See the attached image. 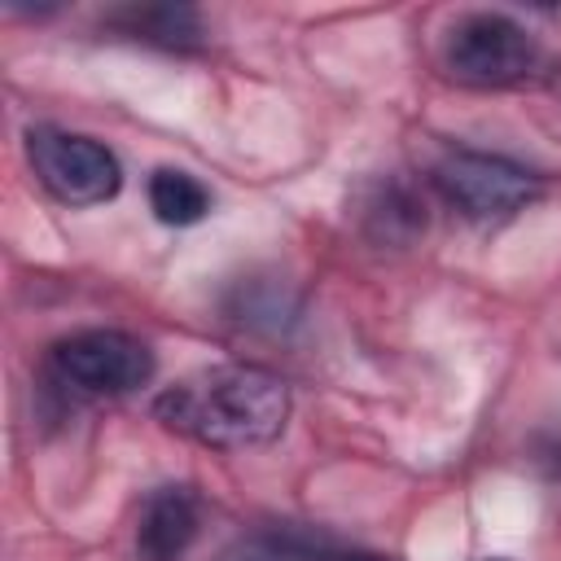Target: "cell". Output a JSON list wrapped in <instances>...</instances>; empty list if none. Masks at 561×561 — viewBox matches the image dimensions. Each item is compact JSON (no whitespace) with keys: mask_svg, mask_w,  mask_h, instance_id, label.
<instances>
[{"mask_svg":"<svg viewBox=\"0 0 561 561\" xmlns=\"http://www.w3.org/2000/svg\"><path fill=\"white\" fill-rule=\"evenodd\" d=\"M114 22L136 35V39H149V44H162V48H193L202 39V22L193 9H175V4H145V9H123L114 13Z\"/></svg>","mask_w":561,"mask_h":561,"instance_id":"cell-8","label":"cell"},{"mask_svg":"<svg viewBox=\"0 0 561 561\" xmlns=\"http://www.w3.org/2000/svg\"><path fill=\"white\" fill-rule=\"evenodd\" d=\"M228 561H294V557H289V552H280V548L267 539V543L245 548V552H237V557H228Z\"/></svg>","mask_w":561,"mask_h":561,"instance_id":"cell-10","label":"cell"},{"mask_svg":"<svg viewBox=\"0 0 561 561\" xmlns=\"http://www.w3.org/2000/svg\"><path fill=\"white\" fill-rule=\"evenodd\" d=\"M149 210H153L162 224H171V228H188V224L206 219L210 193H206V184L193 180L188 171L162 167V171L149 175Z\"/></svg>","mask_w":561,"mask_h":561,"instance_id":"cell-7","label":"cell"},{"mask_svg":"<svg viewBox=\"0 0 561 561\" xmlns=\"http://www.w3.org/2000/svg\"><path fill=\"white\" fill-rule=\"evenodd\" d=\"M447 70L469 88H513L539 70V44L504 13H469L447 35Z\"/></svg>","mask_w":561,"mask_h":561,"instance_id":"cell-3","label":"cell"},{"mask_svg":"<svg viewBox=\"0 0 561 561\" xmlns=\"http://www.w3.org/2000/svg\"><path fill=\"white\" fill-rule=\"evenodd\" d=\"M26 158L35 180L66 206H101L123 188V167L114 149L92 136L61 131V127H31Z\"/></svg>","mask_w":561,"mask_h":561,"instance_id":"cell-2","label":"cell"},{"mask_svg":"<svg viewBox=\"0 0 561 561\" xmlns=\"http://www.w3.org/2000/svg\"><path fill=\"white\" fill-rule=\"evenodd\" d=\"M53 364L88 394H127L153 377V351L123 329H79L53 346Z\"/></svg>","mask_w":561,"mask_h":561,"instance_id":"cell-5","label":"cell"},{"mask_svg":"<svg viewBox=\"0 0 561 561\" xmlns=\"http://www.w3.org/2000/svg\"><path fill=\"white\" fill-rule=\"evenodd\" d=\"M272 543L280 552H289L294 561H390L381 552H368V548H346V543H333L324 535H311V530H280L272 535Z\"/></svg>","mask_w":561,"mask_h":561,"instance_id":"cell-9","label":"cell"},{"mask_svg":"<svg viewBox=\"0 0 561 561\" xmlns=\"http://www.w3.org/2000/svg\"><path fill=\"white\" fill-rule=\"evenodd\" d=\"M197 535V495L188 486H158L136 526V552L145 561H180Z\"/></svg>","mask_w":561,"mask_h":561,"instance_id":"cell-6","label":"cell"},{"mask_svg":"<svg viewBox=\"0 0 561 561\" xmlns=\"http://www.w3.org/2000/svg\"><path fill=\"white\" fill-rule=\"evenodd\" d=\"M438 193L473 224H500L526 210L539 197V175L526 167L500 158V153H473V149H451L434 167Z\"/></svg>","mask_w":561,"mask_h":561,"instance_id":"cell-4","label":"cell"},{"mask_svg":"<svg viewBox=\"0 0 561 561\" xmlns=\"http://www.w3.org/2000/svg\"><path fill=\"white\" fill-rule=\"evenodd\" d=\"M153 416L202 447H263L289 421V386L259 364H215L162 390Z\"/></svg>","mask_w":561,"mask_h":561,"instance_id":"cell-1","label":"cell"}]
</instances>
